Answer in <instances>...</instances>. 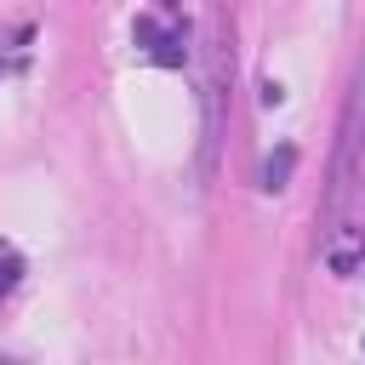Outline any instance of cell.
<instances>
[{"mask_svg": "<svg viewBox=\"0 0 365 365\" xmlns=\"http://www.w3.org/2000/svg\"><path fill=\"white\" fill-rule=\"evenodd\" d=\"M131 40H137L160 68H182V63H188V29H182V23L165 29L160 17H137V23H131Z\"/></svg>", "mask_w": 365, "mask_h": 365, "instance_id": "obj_1", "label": "cell"}, {"mask_svg": "<svg viewBox=\"0 0 365 365\" xmlns=\"http://www.w3.org/2000/svg\"><path fill=\"white\" fill-rule=\"evenodd\" d=\"M160 11H165V17H177V11H182V0H160Z\"/></svg>", "mask_w": 365, "mask_h": 365, "instance_id": "obj_4", "label": "cell"}, {"mask_svg": "<svg viewBox=\"0 0 365 365\" xmlns=\"http://www.w3.org/2000/svg\"><path fill=\"white\" fill-rule=\"evenodd\" d=\"M0 365H17V359H0Z\"/></svg>", "mask_w": 365, "mask_h": 365, "instance_id": "obj_5", "label": "cell"}, {"mask_svg": "<svg viewBox=\"0 0 365 365\" xmlns=\"http://www.w3.org/2000/svg\"><path fill=\"white\" fill-rule=\"evenodd\" d=\"M17 279H23V251L11 240H0V302L17 291Z\"/></svg>", "mask_w": 365, "mask_h": 365, "instance_id": "obj_3", "label": "cell"}, {"mask_svg": "<svg viewBox=\"0 0 365 365\" xmlns=\"http://www.w3.org/2000/svg\"><path fill=\"white\" fill-rule=\"evenodd\" d=\"M291 165H297V148H291V143H285V148H274V154L262 160V188H268V194H279V188H285V177H291Z\"/></svg>", "mask_w": 365, "mask_h": 365, "instance_id": "obj_2", "label": "cell"}, {"mask_svg": "<svg viewBox=\"0 0 365 365\" xmlns=\"http://www.w3.org/2000/svg\"><path fill=\"white\" fill-rule=\"evenodd\" d=\"M359 274H365V262H359Z\"/></svg>", "mask_w": 365, "mask_h": 365, "instance_id": "obj_6", "label": "cell"}]
</instances>
